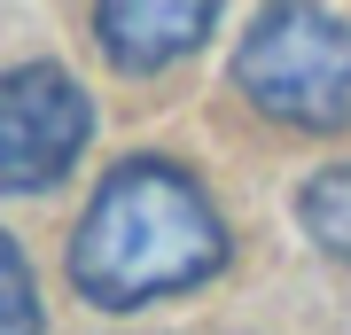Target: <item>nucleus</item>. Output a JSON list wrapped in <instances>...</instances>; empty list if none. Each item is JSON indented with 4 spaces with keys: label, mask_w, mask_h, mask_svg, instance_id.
I'll return each instance as SVG.
<instances>
[{
    "label": "nucleus",
    "mask_w": 351,
    "mask_h": 335,
    "mask_svg": "<svg viewBox=\"0 0 351 335\" xmlns=\"http://www.w3.org/2000/svg\"><path fill=\"white\" fill-rule=\"evenodd\" d=\"M226 258H234V242H226L219 203L172 156H125L94 187L86 219L71 234V281L101 312H133L149 297L203 288Z\"/></svg>",
    "instance_id": "1"
},
{
    "label": "nucleus",
    "mask_w": 351,
    "mask_h": 335,
    "mask_svg": "<svg viewBox=\"0 0 351 335\" xmlns=\"http://www.w3.org/2000/svg\"><path fill=\"white\" fill-rule=\"evenodd\" d=\"M234 86L274 125L351 133V16H336V8H265L234 47Z\"/></svg>",
    "instance_id": "2"
},
{
    "label": "nucleus",
    "mask_w": 351,
    "mask_h": 335,
    "mask_svg": "<svg viewBox=\"0 0 351 335\" xmlns=\"http://www.w3.org/2000/svg\"><path fill=\"white\" fill-rule=\"evenodd\" d=\"M94 133V101L55 62L0 71V195H39L78 164Z\"/></svg>",
    "instance_id": "3"
},
{
    "label": "nucleus",
    "mask_w": 351,
    "mask_h": 335,
    "mask_svg": "<svg viewBox=\"0 0 351 335\" xmlns=\"http://www.w3.org/2000/svg\"><path fill=\"white\" fill-rule=\"evenodd\" d=\"M211 24H219L211 0H110V8H94V39L117 71H164L188 47H203Z\"/></svg>",
    "instance_id": "4"
},
{
    "label": "nucleus",
    "mask_w": 351,
    "mask_h": 335,
    "mask_svg": "<svg viewBox=\"0 0 351 335\" xmlns=\"http://www.w3.org/2000/svg\"><path fill=\"white\" fill-rule=\"evenodd\" d=\"M297 219L328 258H351V164H320L297 187Z\"/></svg>",
    "instance_id": "5"
},
{
    "label": "nucleus",
    "mask_w": 351,
    "mask_h": 335,
    "mask_svg": "<svg viewBox=\"0 0 351 335\" xmlns=\"http://www.w3.org/2000/svg\"><path fill=\"white\" fill-rule=\"evenodd\" d=\"M0 335H39V288L8 234H0Z\"/></svg>",
    "instance_id": "6"
}]
</instances>
